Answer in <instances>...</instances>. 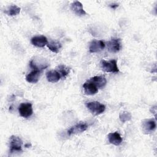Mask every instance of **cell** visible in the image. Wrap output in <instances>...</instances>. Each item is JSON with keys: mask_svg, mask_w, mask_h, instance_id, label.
<instances>
[{"mask_svg": "<svg viewBox=\"0 0 157 157\" xmlns=\"http://www.w3.org/2000/svg\"><path fill=\"white\" fill-rule=\"evenodd\" d=\"M31 42L36 47H44L48 44V40L44 36H37L31 38Z\"/></svg>", "mask_w": 157, "mask_h": 157, "instance_id": "11", "label": "cell"}, {"mask_svg": "<svg viewBox=\"0 0 157 157\" xmlns=\"http://www.w3.org/2000/svg\"><path fill=\"white\" fill-rule=\"evenodd\" d=\"M86 107L94 115H98L102 113L105 109V106L98 101L88 102L86 104Z\"/></svg>", "mask_w": 157, "mask_h": 157, "instance_id": "2", "label": "cell"}, {"mask_svg": "<svg viewBox=\"0 0 157 157\" xmlns=\"http://www.w3.org/2000/svg\"><path fill=\"white\" fill-rule=\"evenodd\" d=\"M83 88L85 93L88 95L94 94L98 91V88L96 87V86L89 80L83 83Z\"/></svg>", "mask_w": 157, "mask_h": 157, "instance_id": "10", "label": "cell"}, {"mask_svg": "<svg viewBox=\"0 0 157 157\" xmlns=\"http://www.w3.org/2000/svg\"><path fill=\"white\" fill-rule=\"evenodd\" d=\"M108 139L110 144L118 146L122 142V138L118 132H110L108 135Z\"/></svg>", "mask_w": 157, "mask_h": 157, "instance_id": "15", "label": "cell"}, {"mask_svg": "<svg viewBox=\"0 0 157 157\" xmlns=\"http://www.w3.org/2000/svg\"><path fill=\"white\" fill-rule=\"evenodd\" d=\"M131 117H132V116H131V113L126 112V111H124V112L120 113L119 115L120 120L122 123H125L126 121H129L131 119Z\"/></svg>", "mask_w": 157, "mask_h": 157, "instance_id": "20", "label": "cell"}, {"mask_svg": "<svg viewBox=\"0 0 157 157\" xmlns=\"http://www.w3.org/2000/svg\"><path fill=\"white\" fill-rule=\"evenodd\" d=\"M100 64L102 70L104 72L112 73L119 72V69L117 66V61L115 59H112L110 61L102 59Z\"/></svg>", "mask_w": 157, "mask_h": 157, "instance_id": "1", "label": "cell"}, {"mask_svg": "<svg viewBox=\"0 0 157 157\" xmlns=\"http://www.w3.org/2000/svg\"><path fill=\"white\" fill-rule=\"evenodd\" d=\"M109 6L112 8V9H116L117 7H118V4H111L109 5Z\"/></svg>", "mask_w": 157, "mask_h": 157, "instance_id": "21", "label": "cell"}, {"mask_svg": "<svg viewBox=\"0 0 157 157\" xmlns=\"http://www.w3.org/2000/svg\"><path fill=\"white\" fill-rule=\"evenodd\" d=\"M41 73L42 71L34 69L26 76V80L29 83H36L39 81Z\"/></svg>", "mask_w": 157, "mask_h": 157, "instance_id": "12", "label": "cell"}, {"mask_svg": "<svg viewBox=\"0 0 157 157\" xmlns=\"http://www.w3.org/2000/svg\"><path fill=\"white\" fill-rule=\"evenodd\" d=\"M47 46L49 50L55 53H58L62 47V45L59 42L53 40H51L50 42H48Z\"/></svg>", "mask_w": 157, "mask_h": 157, "instance_id": "17", "label": "cell"}, {"mask_svg": "<svg viewBox=\"0 0 157 157\" xmlns=\"http://www.w3.org/2000/svg\"><path fill=\"white\" fill-rule=\"evenodd\" d=\"M30 67L35 70H43L47 68L49 64L48 63L44 58H34L31 60L29 62Z\"/></svg>", "mask_w": 157, "mask_h": 157, "instance_id": "4", "label": "cell"}, {"mask_svg": "<svg viewBox=\"0 0 157 157\" xmlns=\"http://www.w3.org/2000/svg\"><path fill=\"white\" fill-rule=\"evenodd\" d=\"M92 83H93L98 88H102L104 87L107 83L106 78L104 76L100 75V76H94L89 79Z\"/></svg>", "mask_w": 157, "mask_h": 157, "instance_id": "14", "label": "cell"}, {"mask_svg": "<svg viewBox=\"0 0 157 157\" xmlns=\"http://www.w3.org/2000/svg\"><path fill=\"white\" fill-rule=\"evenodd\" d=\"M71 9L73 12L78 16H83L86 15V12L84 10L82 4L79 1H74L71 4Z\"/></svg>", "mask_w": 157, "mask_h": 157, "instance_id": "13", "label": "cell"}, {"mask_svg": "<svg viewBox=\"0 0 157 157\" xmlns=\"http://www.w3.org/2000/svg\"><path fill=\"white\" fill-rule=\"evenodd\" d=\"M108 50L110 52L117 53L121 49V40L118 38H112L110 40L107 42Z\"/></svg>", "mask_w": 157, "mask_h": 157, "instance_id": "8", "label": "cell"}, {"mask_svg": "<svg viewBox=\"0 0 157 157\" xmlns=\"http://www.w3.org/2000/svg\"><path fill=\"white\" fill-rule=\"evenodd\" d=\"M57 71L63 77H66L70 72V68L64 64H60L57 67Z\"/></svg>", "mask_w": 157, "mask_h": 157, "instance_id": "19", "label": "cell"}, {"mask_svg": "<svg viewBox=\"0 0 157 157\" xmlns=\"http://www.w3.org/2000/svg\"><path fill=\"white\" fill-rule=\"evenodd\" d=\"M88 124L86 123L80 122L74 126H72L68 131L67 134L69 136L72 134H76L78 133H81L85 131H86L88 128Z\"/></svg>", "mask_w": 157, "mask_h": 157, "instance_id": "6", "label": "cell"}, {"mask_svg": "<svg viewBox=\"0 0 157 157\" xmlns=\"http://www.w3.org/2000/svg\"><path fill=\"white\" fill-rule=\"evenodd\" d=\"M21 9L16 6V5H12L8 7V9L5 10V13H7L8 15L10 16H15L18 15L20 12Z\"/></svg>", "mask_w": 157, "mask_h": 157, "instance_id": "18", "label": "cell"}, {"mask_svg": "<svg viewBox=\"0 0 157 157\" xmlns=\"http://www.w3.org/2000/svg\"><path fill=\"white\" fill-rule=\"evenodd\" d=\"M142 129L143 131L146 133H151L156 129V122L152 119H147L145 120L142 122Z\"/></svg>", "mask_w": 157, "mask_h": 157, "instance_id": "9", "label": "cell"}, {"mask_svg": "<svg viewBox=\"0 0 157 157\" xmlns=\"http://www.w3.org/2000/svg\"><path fill=\"white\" fill-rule=\"evenodd\" d=\"M10 152H21L22 151V140L21 139L16 136H12L10 137Z\"/></svg>", "mask_w": 157, "mask_h": 157, "instance_id": "3", "label": "cell"}, {"mask_svg": "<svg viewBox=\"0 0 157 157\" xmlns=\"http://www.w3.org/2000/svg\"><path fill=\"white\" fill-rule=\"evenodd\" d=\"M46 77L49 82L55 83L59 80L61 78L60 74L55 70L49 71L46 73Z\"/></svg>", "mask_w": 157, "mask_h": 157, "instance_id": "16", "label": "cell"}, {"mask_svg": "<svg viewBox=\"0 0 157 157\" xmlns=\"http://www.w3.org/2000/svg\"><path fill=\"white\" fill-rule=\"evenodd\" d=\"M18 112L21 117L23 118L29 117L33 113L32 104L29 102L21 103L18 107Z\"/></svg>", "mask_w": 157, "mask_h": 157, "instance_id": "5", "label": "cell"}, {"mask_svg": "<svg viewBox=\"0 0 157 157\" xmlns=\"http://www.w3.org/2000/svg\"><path fill=\"white\" fill-rule=\"evenodd\" d=\"M105 42L101 40H93L90 45L89 51L90 53H96L102 50L105 47Z\"/></svg>", "mask_w": 157, "mask_h": 157, "instance_id": "7", "label": "cell"}]
</instances>
